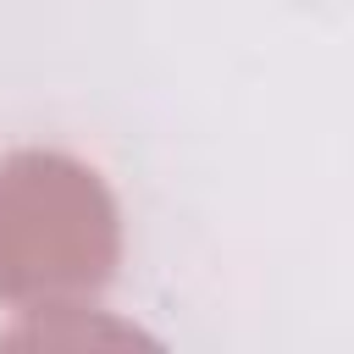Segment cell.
Returning <instances> with one entry per match:
<instances>
[{
    "mask_svg": "<svg viewBox=\"0 0 354 354\" xmlns=\"http://www.w3.org/2000/svg\"><path fill=\"white\" fill-rule=\"evenodd\" d=\"M122 210L105 177L66 149L0 155V304L61 310L111 288Z\"/></svg>",
    "mask_w": 354,
    "mask_h": 354,
    "instance_id": "obj_1",
    "label": "cell"
}]
</instances>
